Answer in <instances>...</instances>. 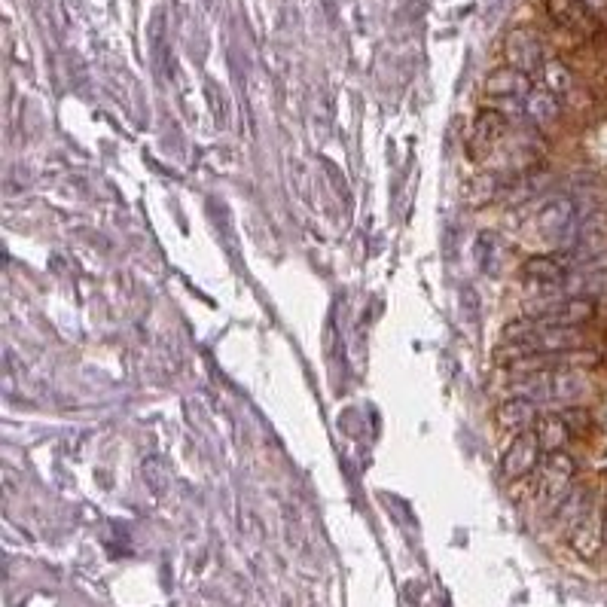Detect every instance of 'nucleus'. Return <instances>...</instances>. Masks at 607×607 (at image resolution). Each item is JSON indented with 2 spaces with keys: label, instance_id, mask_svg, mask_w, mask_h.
Wrapping results in <instances>:
<instances>
[{
  "label": "nucleus",
  "instance_id": "obj_8",
  "mask_svg": "<svg viewBox=\"0 0 607 607\" xmlns=\"http://www.w3.org/2000/svg\"><path fill=\"white\" fill-rule=\"evenodd\" d=\"M543 458V446L537 440L534 431H525L519 437L510 440V446L504 449V458H501V473L510 479V482H519V479H528L534 476V470H540V461Z\"/></svg>",
  "mask_w": 607,
  "mask_h": 607
},
{
  "label": "nucleus",
  "instance_id": "obj_15",
  "mask_svg": "<svg viewBox=\"0 0 607 607\" xmlns=\"http://www.w3.org/2000/svg\"><path fill=\"white\" fill-rule=\"evenodd\" d=\"M507 174H498V171H482V174H476L473 180H470V187H467V196H470V202L473 205H489V202H495L504 190H507V180H504Z\"/></svg>",
  "mask_w": 607,
  "mask_h": 607
},
{
  "label": "nucleus",
  "instance_id": "obj_10",
  "mask_svg": "<svg viewBox=\"0 0 607 607\" xmlns=\"http://www.w3.org/2000/svg\"><path fill=\"white\" fill-rule=\"evenodd\" d=\"M546 16H550L559 28L583 34V37H595L601 31L598 16L583 4V0H543Z\"/></svg>",
  "mask_w": 607,
  "mask_h": 607
},
{
  "label": "nucleus",
  "instance_id": "obj_17",
  "mask_svg": "<svg viewBox=\"0 0 607 607\" xmlns=\"http://www.w3.org/2000/svg\"><path fill=\"white\" fill-rule=\"evenodd\" d=\"M562 418L568 421V428H571L574 437H589L595 431V415L586 406H568L562 412Z\"/></svg>",
  "mask_w": 607,
  "mask_h": 607
},
{
  "label": "nucleus",
  "instance_id": "obj_1",
  "mask_svg": "<svg viewBox=\"0 0 607 607\" xmlns=\"http://www.w3.org/2000/svg\"><path fill=\"white\" fill-rule=\"evenodd\" d=\"M531 229H534L537 241L556 248L559 254L571 251V248L577 245V235H580V223H577V208H574V202L565 199V196L546 199V202L534 211Z\"/></svg>",
  "mask_w": 607,
  "mask_h": 607
},
{
  "label": "nucleus",
  "instance_id": "obj_13",
  "mask_svg": "<svg viewBox=\"0 0 607 607\" xmlns=\"http://www.w3.org/2000/svg\"><path fill=\"white\" fill-rule=\"evenodd\" d=\"M522 113L531 119V123H534L537 129H546V126L559 123V116H562V104H559V98H556L550 89H534V92L525 98Z\"/></svg>",
  "mask_w": 607,
  "mask_h": 607
},
{
  "label": "nucleus",
  "instance_id": "obj_7",
  "mask_svg": "<svg viewBox=\"0 0 607 607\" xmlns=\"http://www.w3.org/2000/svg\"><path fill=\"white\" fill-rule=\"evenodd\" d=\"M598 391L592 370L586 367H571V363H562L550 373V400L565 403V406H583L586 397H592Z\"/></svg>",
  "mask_w": 607,
  "mask_h": 607
},
{
  "label": "nucleus",
  "instance_id": "obj_14",
  "mask_svg": "<svg viewBox=\"0 0 607 607\" xmlns=\"http://www.w3.org/2000/svg\"><path fill=\"white\" fill-rule=\"evenodd\" d=\"M534 434H537V440H540V446H543L546 455L565 452V446L574 440L568 421L562 415H540V421L534 424Z\"/></svg>",
  "mask_w": 607,
  "mask_h": 607
},
{
  "label": "nucleus",
  "instance_id": "obj_11",
  "mask_svg": "<svg viewBox=\"0 0 607 607\" xmlns=\"http://www.w3.org/2000/svg\"><path fill=\"white\" fill-rule=\"evenodd\" d=\"M540 421V409L534 400L528 397H504L498 406H495V424L501 434H525V431H534V424Z\"/></svg>",
  "mask_w": 607,
  "mask_h": 607
},
{
  "label": "nucleus",
  "instance_id": "obj_3",
  "mask_svg": "<svg viewBox=\"0 0 607 607\" xmlns=\"http://www.w3.org/2000/svg\"><path fill=\"white\" fill-rule=\"evenodd\" d=\"M604 537H607V504H604L598 495H592V501H589V507H586V513H583V519H580V522L574 525V531L568 534L571 550H574L583 562H592V559H598L601 550H604Z\"/></svg>",
  "mask_w": 607,
  "mask_h": 607
},
{
  "label": "nucleus",
  "instance_id": "obj_16",
  "mask_svg": "<svg viewBox=\"0 0 607 607\" xmlns=\"http://www.w3.org/2000/svg\"><path fill=\"white\" fill-rule=\"evenodd\" d=\"M543 89H550L556 98H565L568 92H574L577 80H574V71L565 65V62H546L543 68Z\"/></svg>",
  "mask_w": 607,
  "mask_h": 607
},
{
  "label": "nucleus",
  "instance_id": "obj_6",
  "mask_svg": "<svg viewBox=\"0 0 607 607\" xmlns=\"http://www.w3.org/2000/svg\"><path fill=\"white\" fill-rule=\"evenodd\" d=\"M571 269L565 254H534L519 266V278L534 287V293H559Z\"/></svg>",
  "mask_w": 607,
  "mask_h": 607
},
{
  "label": "nucleus",
  "instance_id": "obj_12",
  "mask_svg": "<svg viewBox=\"0 0 607 607\" xmlns=\"http://www.w3.org/2000/svg\"><path fill=\"white\" fill-rule=\"evenodd\" d=\"M598 315V302L592 296H565L556 309H550L543 318V324H556V327H583Z\"/></svg>",
  "mask_w": 607,
  "mask_h": 607
},
{
  "label": "nucleus",
  "instance_id": "obj_4",
  "mask_svg": "<svg viewBox=\"0 0 607 607\" xmlns=\"http://www.w3.org/2000/svg\"><path fill=\"white\" fill-rule=\"evenodd\" d=\"M574 476H577V461L568 452L546 455L537 470V501L559 507V501L571 492Z\"/></svg>",
  "mask_w": 607,
  "mask_h": 607
},
{
  "label": "nucleus",
  "instance_id": "obj_5",
  "mask_svg": "<svg viewBox=\"0 0 607 607\" xmlns=\"http://www.w3.org/2000/svg\"><path fill=\"white\" fill-rule=\"evenodd\" d=\"M504 55H507V65L522 71V74H543L546 68V46L540 40V34L528 25H519L507 34L504 40Z\"/></svg>",
  "mask_w": 607,
  "mask_h": 607
},
{
  "label": "nucleus",
  "instance_id": "obj_9",
  "mask_svg": "<svg viewBox=\"0 0 607 607\" xmlns=\"http://www.w3.org/2000/svg\"><path fill=\"white\" fill-rule=\"evenodd\" d=\"M534 92V86H531V77L528 74H522V71H516V68H495L489 77H485V83H482V95L485 98H492V101H510V104H516L519 110L525 107V98Z\"/></svg>",
  "mask_w": 607,
  "mask_h": 607
},
{
  "label": "nucleus",
  "instance_id": "obj_2",
  "mask_svg": "<svg viewBox=\"0 0 607 607\" xmlns=\"http://www.w3.org/2000/svg\"><path fill=\"white\" fill-rule=\"evenodd\" d=\"M507 135H510V119L504 110H498V107L479 110L470 123V132H467V156L473 162L492 159L495 150L507 141Z\"/></svg>",
  "mask_w": 607,
  "mask_h": 607
},
{
  "label": "nucleus",
  "instance_id": "obj_19",
  "mask_svg": "<svg viewBox=\"0 0 607 607\" xmlns=\"http://www.w3.org/2000/svg\"><path fill=\"white\" fill-rule=\"evenodd\" d=\"M583 4L592 10V13H601V10H607V0H583Z\"/></svg>",
  "mask_w": 607,
  "mask_h": 607
},
{
  "label": "nucleus",
  "instance_id": "obj_18",
  "mask_svg": "<svg viewBox=\"0 0 607 607\" xmlns=\"http://www.w3.org/2000/svg\"><path fill=\"white\" fill-rule=\"evenodd\" d=\"M479 251H489V257H504L501 251H498V235H479V245H476ZM479 263H482V269L485 272H495V263L492 260H485V254H479Z\"/></svg>",
  "mask_w": 607,
  "mask_h": 607
}]
</instances>
